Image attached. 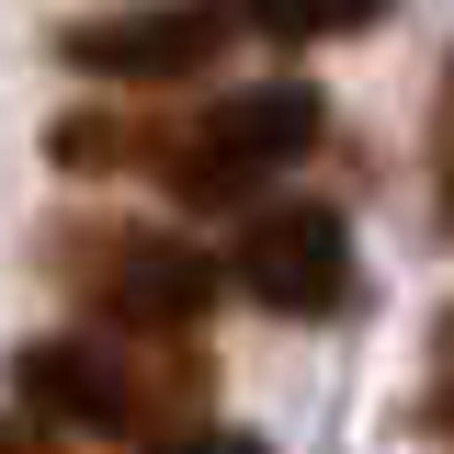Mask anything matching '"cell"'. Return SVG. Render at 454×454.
Segmentation results:
<instances>
[{"label": "cell", "instance_id": "cell-1", "mask_svg": "<svg viewBox=\"0 0 454 454\" xmlns=\"http://www.w3.org/2000/svg\"><path fill=\"white\" fill-rule=\"evenodd\" d=\"M318 91L307 80H273V91H239V103H216V114H193L182 137L160 148V170L193 193V205H250V193H273L284 170L318 148Z\"/></svg>", "mask_w": 454, "mask_h": 454}, {"label": "cell", "instance_id": "cell-2", "mask_svg": "<svg viewBox=\"0 0 454 454\" xmlns=\"http://www.w3.org/2000/svg\"><path fill=\"white\" fill-rule=\"evenodd\" d=\"M227 273L284 318H340L352 307V227H340V205H262L239 227Z\"/></svg>", "mask_w": 454, "mask_h": 454}, {"label": "cell", "instance_id": "cell-3", "mask_svg": "<svg viewBox=\"0 0 454 454\" xmlns=\"http://www.w3.org/2000/svg\"><path fill=\"white\" fill-rule=\"evenodd\" d=\"M12 387H23V409L80 420V432H148L182 375H148L137 352H103V340H35V352L12 364Z\"/></svg>", "mask_w": 454, "mask_h": 454}, {"label": "cell", "instance_id": "cell-4", "mask_svg": "<svg viewBox=\"0 0 454 454\" xmlns=\"http://www.w3.org/2000/svg\"><path fill=\"white\" fill-rule=\"evenodd\" d=\"M91 295H103L125 330L182 340L205 318V295H216V262H205L193 239H160V227H114L103 250H91Z\"/></svg>", "mask_w": 454, "mask_h": 454}, {"label": "cell", "instance_id": "cell-5", "mask_svg": "<svg viewBox=\"0 0 454 454\" xmlns=\"http://www.w3.org/2000/svg\"><path fill=\"white\" fill-rule=\"evenodd\" d=\"M227 12L205 0H148V12H103V23H68V68L91 80H193L216 57Z\"/></svg>", "mask_w": 454, "mask_h": 454}, {"label": "cell", "instance_id": "cell-6", "mask_svg": "<svg viewBox=\"0 0 454 454\" xmlns=\"http://www.w3.org/2000/svg\"><path fill=\"white\" fill-rule=\"evenodd\" d=\"M250 35H284V46H318V35H364L387 0H227Z\"/></svg>", "mask_w": 454, "mask_h": 454}, {"label": "cell", "instance_id": "cell-7", "mask_svg": "<svg viewBox=\"0 0 454 454\" xmlns=\"http://www.w3.org/2000/svg\"><path fill=\"white\" fill-rule=\"evenodd\" d=\"M432 420L454 432V318H443V340H432Z\"/></svg>", "mask_w": 454, "mask_h": 454}, {"label": "cell", "instance_id": "cell-8", "mask_svg": "<svg viewBox=\"0 0 454 454\" xmlns=\"http://www.w3.org/2000/svg\"><path fill=\"white\" fill-rule=\"evenodd\" d=\"M160 454H262L250 432H182V443H160Z\"/></svg>", "mask_w": 454, "mask_h": 454}, {"label": "cell", "instance_id": "cell-9", "mask_svg": "<svg viewBox=\"0 0 454 454\" xmlns=\"http://www.w3.org/2000/svg\"><path fill=\"white\" fill-rule=\"evenodd\" d=\"M0 454H57L46 432H23V420H0Z\"/></svg>", "mask_w": 454, "mask_h": 454}, {"label": "cell", "instance_id": "cell-10", "mask_svg": "<svg viewBox=\"0 0 454 454\" xmlns=\"http://www.w3.org/2000/svg\"><path fill=\"white\" fill-rule=\"evenodd\" d=\"M443 227H454V125H443Z\"/></svg>", "mask_w": 454, "mask_h": 454}]
</instances>
